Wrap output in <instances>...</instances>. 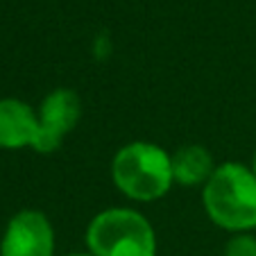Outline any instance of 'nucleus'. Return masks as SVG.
Segmentation results:
<instances>
[{
  "mask_svg": "<svg viewBox=\"0 0 256 256\" xmlns=\"http://www.w3.org/2000/svg\"><path fill=\"white\" fill-rule=\"evenodd\" d=\"M202 206L218 229L247 234L256 229V174L250 164L222 161L202 186Z\"/></svg>",
  "mask_w": 256,
  "mask_h": 256,
  "instance_id": "obj_1",
  "label": "nucleus"
},
{
  "mask_svg": "<svg viewBox=\"0 0 256 256\" xmlns=\"http://www.w3.org/2000/svg\"><path fill=\"white\" fill-rule=\"evenodd\" d=\"M109 174L122 198L136 204L164 200L174 186L170 152L152 140H130L116 150Z\"/></svg>",
  "mask_w": 256,
  "mask_h": 256,
  "instance_id": "obj_2",
  "label": "nucleus"
},
{
  "mask_svg": "<svg viewBox=\"0 0 256 256\" xmlns=\"http://www.w3.org/2000/svg\"><path fill=\"white\" fill-rule=\"evenodd\" d=\"M84 245L93 256H156L154 224L134 206H106L88 220Z\"/></svg>",
  "mask_w": 256,
  "mask_h": 256,
  "instance_id": "obj_3",
  "label": "nucleus"
},
{
  "mask_svg": "<svg viewBox=\"0 0 256 256\" xmlns=\"http://www.w3.org/2000/svg\"><path fill=\"white\" fill-rule=\"evenodd\" d=\"M82 98L75 88L57 86L44 96V100L36 106L39 116V134L34 140V152L39 154H52L64 145L68 134L82 120Z\"/></svg>",
  "mask_w": 256,
  "mask_h": 256,
  "instance_id": "obj_4",
  "label": "nucleus"
},
{
  "mask_svg": "<svg viewBox=\"0 0 256 256\" xmlns=\"http://www.w3.org/2000/svg\"><path fill=\"white\" fill-rule=\"evenodd\" d=\"M57 232L48 213L20 208L7 220L0 236V256H54Z\"/></svg>",
  "mask_w": 256,
  "mask_h": 256,
  "instance_id": "obj_5",
  "label": "nucleus"
},
{
  "mask_svg": "<svg viewBox=\"0 0 256 256\" xmlns=\"http://www.w3.org/2000/svg\"><path fill=\"white\" fill-rule=\"evenodd\" d=\"M36 134V109L20 98H0V150H32Z\"/></svg>",
  "mask_w": 256,
  "mask_h": 256,
  "instance_id": "obj_6",
  "label": "nucleus"
},
{
  "mask_svg": "<svg viewBox=\"0 0 256 256\" xmlns=\"http://www.w3.org/2000/svg\"><path fill=\"white\" fill-rule=\"evenodd\" d=\"M170 161H172L174 186L182 188H202L218 168L211 150L200 143H186L177 148L170 152Z\"/></svg>",
  "mask_w": 256,
  "mask_h": 256,
  "instance_id": "obj_7",
  "label": "nucleus"
},
{
  "mask_svg": "<svg viewBox=\"0 0 256 256\" xmlns=\"http://www.w3.org/2000/svg\"><path fill=\"white\" fill-rule=\"evenodd\" d=\"M222 256H256V236L254 232L247 234H232L224 242Z\"/></svg>",
  "mask_w": 256,
  "mask_h": 256,
  "instance_id": "obj_8",
  "label": "nucleus"
},
{
  "mask_svg": "<svg viewBox=\"0 0 256 256\" xmlns=\"http://www.w3.org/2000/svg\"><path fill=\"white\" fill-rule=\"evenodd\" d=\"M64 256H93L88 252H70V254H64Z\"/></svg>",
  "mask_w": 256,
  "mask_h": 256,
  "instance_id": "obj_9",
  "label": "nucleus"
},
{
  "mask_svg": "<svg viewBox=\"0 0 256 256\" xmlns=\"http://www.w3.org/2000/svg\"><path fill=\"white\" fill-rule=\"evenodd\" d=\"M252 170H254V174H256V152H254V156H252Z\"/></svg>",
  "mask_w": 256,
  "mask_h": 256,
  "instance_id": "obj_10",
  "label": "nucleus"
}]
</instances>
